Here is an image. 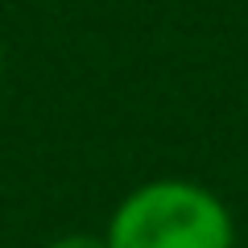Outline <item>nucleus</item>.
<instances>
[{"mask_svg":"<svg viewBox=\"0 0 248 248\" xmlns=\"http://www.w3.org/2000/svg\"><path fill=\"white\" fill-rule=\"evenodd\" d=\"M108 248H236L232 207L195 178H149L116 203Z\"/></svg>","mask_w":248,"mask_h":248,"instance_id":"1","label":"nucleus"},{"mask_svg":"<svg viewBox=\"0 0 248 248\" xmlns=\"http://www.w3.org/2000/svg\"><path fill=\"white\" fill-rule=\"evenodd\" d=\"M46 248H108V240L95 236V232H66V236L50 240Z\"/></svg>","mask_w":248,"mask_h":248,"instance_id":"2","label":"nucleus"},{"mask_svg":"<svg viewBox=\"0 0 248 248\" xmlns=\"http://www.w3.org/2000/svg\"><path fill=\"white\" fill-rule=\"evenodd\" d=\"M0 75H4V42H0Z\"/></svg>","mask_w":248,"mask_h":248,"instance_id":"3","label":"nucleus"}]
</instances>
